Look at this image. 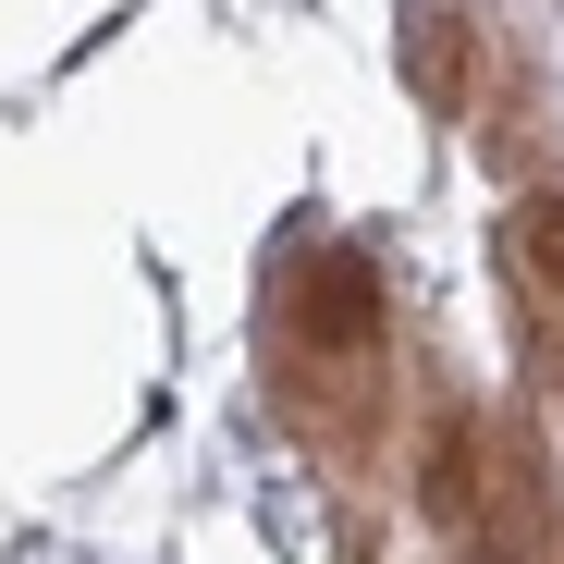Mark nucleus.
Listing matches in <instances>:
<instances>
[{"mask_svg": "<svg viewBox=\"0 0 564 564\" xmlns=\"http://www.w3.org/2000/svg\"><path fill=\"white\" fill-rule=\"evenodd\" d=\"M282 319H295V344H307V356L368 368V356H381V270H368L356 246H307V258H295V282H282Z\"/></svg>", "mask_w": 564, "mask_h": 564, "instance_id": "f257e3e1", "label": "nucleus"}, {"mask_svg": "<svg viewBox=\"0 0 564 564\" xmlns=\"http://www.w3.org/2000/svg\"><path fill=\"white\" fill-rule=\"evenodd\" d=\"M466 86V37H442V13H417V99H454Z\"/></svg>", "mask_w": 564, "mask_h": 564, "instance_id": "f03ea898", "label": "nucleus"}]
</instances>
